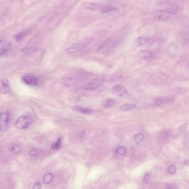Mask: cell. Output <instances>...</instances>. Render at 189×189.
Wrapping results in <instances>:
<instances>
[{
	"instance_id": "1",
	"label": "cell",
	"mask_w": 189,
	"mask_h": 189,
	"mask_svg": "<svg viewBox=\"0 0 189 189\" xmlns=\"http://www.w3.org/2000/svg\"><path fill=\"white\" fill-rule=\"evenodd\" d=\"M179 10V8L178 7H175L168 9L157 10L154 14V18L157 20H166L177 14Z\"/></svg>"
},
{
	"instance_id": "2",
	"label": "cell",
	"mask_w": 189,
	"mask_h": 189,
	"mask_svg": "<svg viewBox=\"0 0 189 189\" xmlns=\"http://www.w3.org/2000/svg\"><path fill=\"white\" fill-rule=\"evenodd\" d=\"M33 122L32 117L29 116L23 115L16 120L15 123L16 127L20 129H25L28 127Z\"/></svg>"
},
{
	"instance_id": "3",
	"label": "cell",
	"mask_w": 189,
	"mask_h": 189,
	"mask_svg": "<svg viewBox=\"0 0 189 189\" xmlns=\"http://www.w3.org/2000/svg\"><path fill=\"white\" fill-rule=\"evenodd\" d=\"M9 120V113L4 112L0 114V131L4 132L8 130Z\"/></svg>"
},
{
	"instance_id": "4",
	"label": "cell",
	"mask_w": 189,
	"mask_h": 189,
	"mask_svg": "<svg viewBox=\"0 0 189 189\" xmlns=\"http://www.w3.org/2000/svg\"><path fill=\"white\" fill-rule=\"evenodd\" d=\"M86 45L82 43H77L70 45L66 47V51L69 53H75L83 50Z\"/></svg>"
},
{
	"instance_id": "5",
	"label": "cell",
	"mask_w": 189,
	"mask_h": 189,
	"mask_svg": "<svg viewBox=\"0 0 189 189\" xmlns=\"http://www.w3.org/2000/svg\"><path fill=\"white\" fill-rule=\"evenodd\" d=\"M24 83L26 85L31 86H37L39 84L40 80L36 77L30 76V75H25L22 78Z\"/></svg>"
},
{
	"instance_id": "6",
	"label": "cell",
	"mask_w": 189,
	"mask_h": 189,
	"mask_svg": "<svg viewBox=\"0 0 189 189\" xmlns=\"http://www.w3.org/2000/svg\"><path fill=\"white\" fill-rule=\"evenodd\" d=\"M104 80L101 79L96 82H92L86 84L84 86L83 88L84 90L87 91H93L99 88L102 85Z\"/></svg>"
},
{
	"instance_id": "7",
	"label": "cell",
	"mask_w": 189,
	"mask_h": 189,
	"mask_svg": "<svg viewBox=\"0 0 189 189\" xmlns=\"http://www.w3.org/2000/svg\"><path fill=\"white\" fill-rule=\"evenodd\" d=\"M111 92L116 97H122L127 93L125 87L121 85H116L112 89Z\"/></svg>"
},
{
	"instance_id": "8",
	"label": "cell",
	"mask_w": 189,
	"mask_h": 189,
	"mask_svg": "<svg viewBox=\"0 0 189 189\" xmlns=\"http://www.w3.org/2000/svg\"><path fill=\"white\" fill-rule=\"evenodd\" d=\"M11 45L9 41L5 40L0 41V56L6 54L9 50Z\"/></svg>"
},
{
	"instance_id": "9",
	"label": "cell",
	"mask_w": 189,
	"mask_h": 189,
	"mask_svg": "<svg viewBox=\"0 0 189 189\" xmlns=\"http://www.w3.org/2000/svg\"><path fill=\"white\" fill-rule=\"evenodd\" d=\"M81 7L84 9L91 10H96L100 8L101 6L100 5L97 3L87 2L82 3Z\"/></svg>"
},
{
	"instance_id": "10",
	"label": "cell",
	"mask_w": 189,
	"mask_h": 189,
	"mask_svg": "<svg viewBox=\"0 0 189 189\" xmlns=\"http://www.w3.org/2000/svg\"><path fill=\"white\" fill-rule=\"evenodd\" d=\"M137 42L139 46H148L151 45L153 41L149 38L140 37L137 39Z\"/></svg>"
},
{
	"instance_id": "11",
	"label": "cell",
	"mask_w": 189,
	"mask_h": 189,
	"mask_svg": "<svg viewBox=\"0 0 189 189\" xmlns=\"http://www.w3.org/2000/svg\"><path fill=\"white\" fill-rule=\"evenodd\" d=\"M116 101L113 99H106L103 100L102 102L103 106L105 108L111 107L116 104Z\"/></svg>"
},
{
	"instance_id": "12",
	"label": "cell",
	"mask_w": 189,
	"mask_h": 189,
	"mask_svg": "<svg viewBox=\"0 0 189 189\" xmlns=\"http://www.w3.org/2000/svg\"><path fill=\"white\" fill-rule=\"evenodd\" d=\"M9 87L8 85L3 80H0V92L6 94L9 92Z\"/></svg>"
},
{
	"instance_id": "13",
	"label": "cell",
	"mask_w": 189,
	"mask_h": 189,
	"mask_svg": "<svg viewBox=\"0 0 189 189\" xmlns=\"http://www.w3.org/2000/svg\"><path fill=\"white\" fill-rule=\"evenodd\" d=\"M74 109L77 111L86 115H90L92 113V111L87 108H84L80 106H76L74 107Z\"/></svg>"
},
{
	"instance_id": "14",
	"label": "cell",
	"mask_w": 189,
	"mask_h": 189,
	"mask_svg": "<svg viewBox=\"0 0 189 189\" xmlns=\"http://www.w3.org/2000/svg\"><path fill=\"white\" fill-rule=\"evenodd\" d=\"M136 106L134 104H125L121 105L119 108V109L121 111H127L133 109V108L135 107Z\"/></svg>"
},
{
	"instance_id": "15",
	"label": "cell",
	"mask_w": 189,
	"mask_h": 189,
	"mask_svg": "<svg viewBox=\"0 0 189 189\" xmlns=\"http://www.w3.org/2000/svg\"><path fill=\"white\" fill-rule=\"evenodd\" d=\"M139 56L142 59H148L152 57V53L149 50H144L140 52Z\"/></svg>"
},
{
	"instance_id": "16",
	"label": "cell",
	"mask_w": 189,
	"mask_h": 189,
	"mask_svg": "<svg viewBox=\"0 0 189 189\" xmlns=\"http://www.w3.org/2000/svg\"><path fill=\"white\" fill-rule=\"evenodd\" d=\"M53 175L50 173H47L45 174L43 178V181L45 184H49L51 183L53 180Z\"/></svg>"
},
{
	"instance_id": "17",
	"label": "cell",
	"mask_w": 189,
	"mask_h": 189,
	"mask_svg": "<svg viewBox=\"0 0 189 189\" xmlns=\"http://www.w3.org/2000/svg\"><path fill=\"white\" fill-rule=\"evenodd\" d=\"M28 31H25L20 32L19 34L16 35L15 36V38L17 41H20L23 39L24 37L27 34Z\"/></svg>"
},
{
	"instance_id": "18",
	"label": "cell",
	"mask_w": 189,
	"mask_h": 189,
	"mask_svg": "<svg viewBox=\"0 0 189 189\" xmlns=\"http://www.w3.org/2000/svg\"><path fill=\"white\" fill-rule=\"evenodd\" d=\"M116 8L111 6H107L104 7L101 9V11L103 13H109V12L116 11Z\"/></svg>"
},
{
	"instance_id": "19",
	"label": "cell",
	"mask_w": 189,
	"mask_h": 189,
	"mask_svg": "<svg viewBox=\"0 0 189 189\" xmlns=\"http://www.w3.org/2000/svg\"><path fill=\"white\" fill-rule=\"evenodd\" d=\"M144 136L143 134L139 133L134 136V140L136 143L139 144L144 140Z\"/></svg>"
},
{
	"instance_id": "20",
	"label": "cell",
	"mask_w": 189,
	"mask_h": 189,
	"mask_svg": "<svg viewBox=\"0 0 189 189\" xmlns=\"http://www.w3.org/2000/svg\"><path fill=\"white\" fill-rule=\"evenodd\" d=\"M127 152V149L125 147L120 146L117 148L116 152L117 155H125Z\"/></svg>"
},
{
	"instance_id": "21",
	"label": "cell",
	"mask_w": 189,
	"mask_h": 189,
	"mask_svg": "<svg viewBox=\"0 0 189 189\" xmlns=\"http://www.w3.org/2000/svg\"><path fill=\"white\" fill-rule=\"evenodd\" d=\"M10 151L14 154H18L21 151L20 147L18 145H14L10 148Z\"/></svg>"
},
{
	"instance_id": "22",
	"label": "cell",
	"mask_w": 189,
	"mask_h": 189,
	"mask_svg": "<svg viewBox=\"0 0 189 189\" xmlns=\"http://www.w3.org/2000/svg\"><path fill=\"white\" fill-rule=\"evenodd\" d=\"M62 138H59L55 143H53L52 145V148L55 150H58L62 144Z\"/></svg>"
},
{
	"instance_id": "23",
	"label": "cell",
	"mask_w": 189,
	"mask_h": 189,
	"mask_svg": "<svg viewBox=\"0 0 189 189\" xmlns=\"http://www.w3.org/2000/svg\"><path fill=\"white\" fill-rule=\"evenodd\" d=\"M165 102V99L161 98H156L154 100V102L156 106H160V105H162Z\"/></svg>"
},
{
	"instance_id": "24",
	"label": "cell",
	"mask_w": 189,
	"mask_h": 189,
	"mask_svg": "<svg viewBox=\"0 0 189 189\" xmlns=\"http://www.w3.org/2000/svg\"><path fill=\"white\" fill-rule=\"evenodd\" d=\"M177 170V168L175 165L172 164L169 166V168H168V172H169V174H174L176 173Z\"/></svg>"
},
{
	"instance_id": "25",
	"label": "cell",
	"mask_w": 189,
	"mask_h": 189,
	"mask_svg": "<svg viewBox=\"0 0 189 189\" xmlns=\"http://www.w3.org/2000/svg\"><path fill=\"white\" fill-rule=\"evenodd\" d=\"M29 154L31 156H35L38 155V152L35 149H32L29 151Z\"/></svg>"
},
{
	"instance_id": "26",
	"label": "cell",
	"mask_w": 189,
	"mask_h": 189,
	"mask_svg": "<svg viewBox=\"0 0 189 189\" xmlns=\"http://www.w3.org/2000/svg\"><path fill=\"white\" fill-rule=\"evenodd\" d=\"M172 0H157V2L160 4H166L169 3Z\"/></svg>"
},
{
	"instance_id": "27",
	"label": "cell",
	"mask_w": 189,
	"mask_h": 189,
	"mask_svg": "<svg viewBox=\"0 0 189 189\" xmlns=\"http://www.w3.org/2000/svg\"><path fill=\"white\" fill-rule=\"evenodd\" d=\"M41 184L39 183H36L33 185V188L34 189H39L41 188Z\"/></svg>"
},
{
	"instance_id": "28",
	"label": "cell",
	"mask_w": 189,
	"mask_h": 189,
	"mask_svg": "<svg viewBox=\"0 0 189 189\" xmlns=\"http://www.w3.org/2000/svg\"><path fill=\"white\" fill-rule=\"evenodd\" d=\"M150 178V175L148 173H146L144 175V181L145 182H148L149 181Z\"/></svg>"
},
{
	"instance_id": "29",
	"label": "cell",
	"mask_w": 189,
	"mask_h": 189,
	"mask_svg": "<svg viewBox=\"0 0 189 189\" xmlns=\"http://www.w3.org/2000/svg\"><path fill=\"white\" fill-rule=\"evenodd\" d=\"M85 132H81L79 134V136L80 137H83L84 136H85Z\"/></svg>"
},
{
	"instance_id": "30",
	"label": "cell",
	"mask_w": 189,
	"mask_h": 189,
	"mask_svg": "<svg viewBox=\"0 0 189 189\" xmlns=\"http://www.w3.org/2000/svg\"><path fill=\"white\" fill-rule=\"evenodd\" d=\"M184 164L185 165L188 166L189 165V160H187L185 161L184 162Z\"/></svg>"
}]
</instances>
